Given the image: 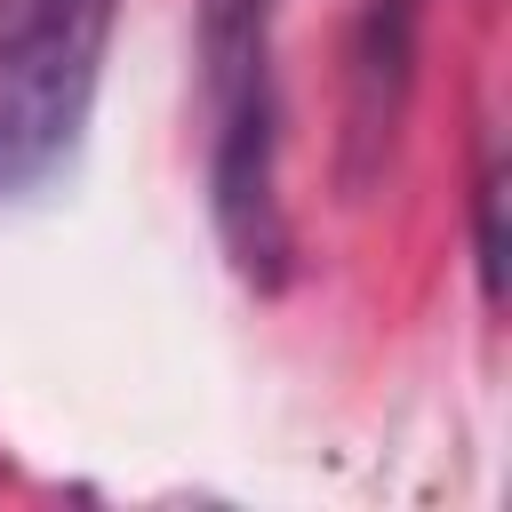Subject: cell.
<instances>
[{"label": "cell", "instance_id": "cell-2", "mask_svg": "<svg viewBox=\"0 0 512 512\" xmlns=\"http://www.w3.org/2000/svg\"><path fill=\"white\" fill-rule=\"evenodd\" d=\"M120 0H0V200L40 192L96 112Z\"/></svg>", "mask_w": 512, "mask_h": 512}, {"label": "cell", "instance_id": "cell-4", "mask_svg": "<svg viewBox=\"0 0 512 512\" xmlns=\"http://www.w3.org/2000/svg\"><path fill=\"white\" fill-rule=\"evenodd\" d=\"M472 264H480V296L504 304V160H496V144H480V176H472Z\"/></svg>", "mask_w": 512, "mask_h": 512}, {"label": "cell", "instance_id": "cell-1", "mask_svg": "<svg viewBox=\"0 0 512 512\" xmlns=\"http://www.w3.org/2000/svg\"><path fill=\"white\" fill-rule=\"evenodd\" d=\"M280 0H200V104H208V216L248 288L296 264L280 200Z\"/></svg>", "mask_w": 512, "mask_h": 512}, {"label": "cell", "instance_id": "cell-3", "mask_svg": "<svg viewBox=\"0 0 512 512\" xmlns=\"http://www.w3.org/2000/svg\"><path fill=\"white\" fill-rule=\"evenodd\" d=\"M408 56H416V0H368L360 40H352V184H368L376 152L392 144L400 96H408Z\"/></svg>", "mask_w": 512, "mask_h": 512}]
</instances>
